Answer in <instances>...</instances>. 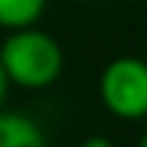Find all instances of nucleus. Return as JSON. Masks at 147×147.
Here are the masks:
<instances>
[{
    "mask_svg": "<svg viewBox=\"0 0 147 147\" xmlns=\"http://www.w3.org/2000/svg\"><path fill=\"white\" fill-rule=\"evenodd\" d=\"M78 147H115L110 138H104V136H90V138H84Z\"/></svg>",
    "mask_w": 147,
    "mask_h": 147,
    "instance_id": "obj_5",
    "label": "nucleus"
},
{
    "mask_svg": "<svg viewBox=\"0 0 147 147\" xmlns=\"http://www.w3.org/2000/svg\"><path fill=\"white\" fill-rule=\"evenodd\" d=\"M63 46L43 29L26 26L9 32L0 46V66L12 87L46 90L63 72Z\"/></svg>",
    "mask_w": 147,
    "mask_h": 147,
    "instance_id": "obj_1",
    "label": "nucleus"
},
{
    "mask_svg": "<svg viewBox=\"0 0 147 147\" xmlns=\"http://www.w3.org/2000/svg\"><path fill=\"white\" fill-rule=\"evenodd\" d=\"M46 12V0H0V29L15 32L26 26H38Z\"/></svg>",
    "mask_w": 147,
    "mask_h": 147,
    "instance_id": "obj_4",
    "label": "nucleus"
},
{
    "mask_svg": "<svg viewBox=\"0 0 147 147\" xmlns=\"http://www.w3.org/2000/svg\"><path fill=\"white\" fill-rule=\"evenodd\" d=\"M138 147H147V133H144V136L138 138Z\"/></svg>",
    "mask_w": 147,
    "mask_h": 147,
    "instance_id": "obj_7",
    "label": "nucleus"
},
{
    "mask_svg": "<svg viewBox=\"0 0 147 147\" xmlns=\"http://www.w3.org/2000/svg\"><path fill=\"white\" fill-rule=\"evenodd\" d=\"M136 3H144V0H136Z\"/></svg>",
    "mask_w": 147,
    "mask_h": 147,
    "instance_id": "obj_8",
    "label": "nucleus"
},
{
    "mask_svg": "<svg viewBox=\"0 0 147 147\" xmlns=\"http://www.w3.org/2000/svg\"><path fill=\"white\" fill-rule=\"evenodd\" d=\"M9 78H6V72H3V66H0V110H3V101H6V95H9Z\"/></svg>",
    "mask_w": 147,
    "mask_h": 147,
    "instance_id": "obj_6",
    "label": "nucleus"
},
{
    "mask_svg": "<svg viewBox=\"0 0 147 147\" xmlns=\"http://www.w3.org/2000/svg\"><path fill=\"white\" fill-rule=\"evenodd\" d=\"M98 98L118 121L147 118V61L136 55L113 58L98 75Z\"/></svg>",
    "mask_w": 147,
    "mask_h": 147,
    "instance_id": "obj_2",
    "label": "nucleus"
},
{
    "mask_svg": "<svg viewBox=\"0 0 147 147\" xmlns=\"http://www.w3.org/2000/svg\"><path fill=\"white\" fill-rule=\"evenodd\" d=\"M0 147H49L40 124L26 113L0 110Z\"/></svg>",
    "mask_w": 147,
    "mask_h": 147,
    "instance_id": "obj_3",
    "label": "nucleus"
}]
</instances>
